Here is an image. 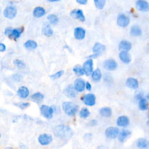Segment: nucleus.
I'll return each mask as SVG.
<instances>
[{
	"label": "nucleus",
	"instance_id": "nucleus-28",
	"mask_svg": "<svg viewBox=\"0 0 149 149\" xmlns=\"http://www.w3.org/2000/svg\"><path fill=\"white\" fill-rule=\"evenodd\" d=\"M78 113H79V116L80 118L86 119H87L90 116L91 113L88 108L83 107L79 109Z\"/></svg>",
	"mask_w": 149,
	"mask_h": 149
},
{
	"label": "nucleus",
	"instance_id": "nucleus-30",
	"mask_svg": "<svg viewBox=\"0 0 149 149\" xmlns=\"http://www.w3.org/2000/svg\"><path fill=\"white\" fill-rule=\"evenodd\" d=\"M33 14L36 17H41L45 14V10L42 7L37 6L34 9Z\"/></svg>",
	"mask_w": 149,
	"mask_h": 149
},
{
	"label": "nucleus",
	"instance_id": "nucleus-44",
	"mask_svg": "<svg viewBox=\"0 0 149 149\" xmlns=\"http://www.w3.org/2000/svg\"><path fill=\"white\" fill-rule=\"evenodd\" d=\"M12 27H7L5 30V34L6 35V36H9L10 34V33H11V31H12Z\"/></svg>",
	"mask_w": 149,
	"mask_h": 149
},
{
	"label": "nucleus",
	"instance_id": "nucleus-8",
	"mask_svg": "<svg viewBox=\"0 0 149 149\" xmlns=\"http://www.w3.org/2000/svg\"><path fill=\"white\" fill-rule=\"evenodd\" d=\"M116 124L119 128H126L130 124V119L126 115H120L116 119Z\"/></svg>",
	"mask_w": 149,
	"mask_h": 149
},
{
	"label": "nucleus",
	"instance_id": "nucleus-20",
	"mask_svg": "<svg viewBox=\"0 0 149 149\" xmlns=\"http://www.w3.org/2000/svg\"><path fill=\"white\" fill-rule=\"evenodd\" d=\"M99 114L101 116L105 118H109L112 115V109L109 107H104L99 109Z\"/></svg>",
	"mask_w": 149,
	"mask_h": 149
},
{
	"label": "nucleus",
	"instance_id": "nucleus-45",
	"mask_svg": "<svg viewBox=\"0 0 149 149\" xmlns=\"http://www.w3.org/2000/svg\"><path fill=\"white\" fill-rule=\"evenodd\" d=\"M91 137H92V134L90 133H87L84 134V138L85 140H90Z\"/></svg>",
	"mask_w": 149,
	"mask_h": 149
},
{
	"label": "nucleus",
	"instance_id": "nucleus-16",
	"mask_svg": "<svg viewBox=\"0 0 149 149\" xmlns=\"http://www.w3.org/2000/svg\"><path fill=\"white\" fill-rule=\"evenodd\" d=\"M136 147L139 149H149V140L146 138H139L136 141Z\"/></svg>",
	"mask_w": 149,
	"mask_h": 149
},
{
	"label": "nucleus",
	"instance_id": "nucleus-23",
	"mask_svg": "<svg viewBox=\"0 0 149 149\" xmlns=\"http://www.w3.org/2000/svg\"><path fill=\"white\" fill-rule=\"evenodd\" d=\"M30 91L28 88L26 86H21L17 90V95L22 99H25L27 98L29 95Z\"/></svg>",
	"mask_w": 149,
	"mask_h": 149
},
{
	"label": "nucleus",
	"instance_id": "nucleus-27",
	"mask_svg": "<svg viewBox=\"0 0 149 149\" xmlns=\"http://www.w3.org/2000/svg\"><path fill=\"white\" fill-rule=\"evenodd\" d=\"M44 95L40 92L35 93L31 96V101H33L34 102L37 104L41 103L42 101L44 100Z\"/></svg>",
	"mask_w": 149,
	"mask_h": 149
},
{
	"label": "nucleus",
	"instance_id": "nucleus-5",
	"mask_svg": "<svg viewBox=\"0 0 149 149\" xmlns=\"http://www.w3.org/2000/svg\"><path fill=\"white\" fill-rule=\"evenodd\" d=\"M106 49V47L100 42H95L93 47V54L88 56L90 59H95L98 57L101 54H102Z\"/></svg>",
	"mask_w": 149,
	"mask_h": 149
},
{
	"label": "nucleus",
	"instance_id": "nucleus-13",
	"mask_svg": "<svg viewBox=\"0 0 149 149\" xmlns=\"http://www.w3.org/2000/svg\"><path fill=\"white\" fill-rule=\"evenodd\" d=\"M17 13V10L14 6H8L3 11V16L9 19H13Z\"/></svg>",
	"mask_w": 149,
	"mask_h": 149
},
{
	"label": "nucleus",
	"instance_id": "nucleus-26",
	"mask_svg": "<svg viewBox=\"0 0 149 149\" xmlns=\"http://www.w3.org/2000/svg\"><path fill=\"white\" fill-rule=\"evenodd\" d=\"M120 61L125 63H129L131 61V57L127 51H120L119 54Z\"/></svg>",
	"mask_w": 149,
	"mask_h": 149
},
{
	"label": "nucleus",
	"instance_id": "nucleus-39",
	"mask_svg": "<svg viewBox=\"0 0 149 149\" xmlns=\"http://www.w3.org/2000/svg\"><path fill=\"white\" fill-rule=\"evenodd\" d=\"M63 74V70H59V71H58L56 73H54L53 74L51 75L50 77L52 79H54V80L57 79L59 78Z\"/></svg>",
	"mask_w": 149,
	"mask_h": 149
},
{
	"label": "nucleus",
	"instance_id": "nucleus-10",
	"mask_svg": "<svg viewBox=\"0 0 149 149\" xmlns=\"http://www.w3.org/2000/svg\"><path fill=\"white\" fill-rule=\"evenodd\" d=\"M132 132L127 128H123L120 130L118 136V140L120 143H124L127 138L130 137Z\"/></svg>",
	"mask_w": 149,
	"mask_h": 149
},
{
	"label": "nucleus",
	"instance_id": "nucleus-3",
	"mask_svg": "<svg viewBox=\"0 0 149 149\" xmlns=\"http://www.w3.org/2000/svg\"><path fill=\"white\" fill-rule=\"evenodd\" d=\"M40 113L46 119H51L53 118L54 110L52 107L47 105H42L40 107Z\"/></svg>",
	"mask_w": 149,
	"mask_h": 149
},
{
	"label": "nucleus",
	"instance_id": "nucleus-53",
	"mask_svg": "<svg viewBox=\"0 0 149 149\" xmlns=\"http://www.w3.org/2000/svg\"><path fill=\"white\" fill-rule=\"evenodd\" d=\"M1 133H0V138H1Z\"/></svg>",
	"mask_w": 149,
	"mask_h": 149
},
{
	"label": "nucleus",
	"instance_id": "nucleus-18",
	"mask_svg": "<svg viewBox=\"0 0 149 149\" xmlns=\"http://www.w3.org/2000/svg\"><path fill=\"white\" fill-rule=\"evenodd\" d=\"M136 6L141 12H147L149 10V3L145 0H137Z\"/></svg>",
	"mask_w": 149,
	"mask_h": 149
},
{
	"label": "nucleus",
	"instance_id": "nucleus-15",
	"mask_svg": "<svg viewBox=\"0 0 149 149\" xmlns=\"http://www.w3.org/2000/svg\"><path fill=\"white\" fill-rule=\"evenodd\" d=\"M63 94L65 96L69 98H74L77 95V92L74 90L73 86L70 84L65 88L63 91Z\"/></svg>",
	"mask_w": 149,
	"mask_h": 149
},
{
	"label": "nucleus",
	"instance_id": "nucleus-31",
	"mask_svg": "<svg viewBox=\"0 0 149 149\" xmlns=\"http://www.w3.org/2000/svg\"><path fill=\"white\" fill-rule=\"evenodd\" d=\"M130 33L132 36H134V37L140 36L141 34V29L139 26L133 25L130 28Z\"/></svg>",
	"mask_w": 149,
	"mask_h": 149
},
{
	"label": "nucleus",
	"instance_id": "nucleus-38",
	"mask_svg": "<svg viewBox=\"0 0 149 149\" xmlns=\"http://www.w3.org/2000/svg\"><path fill=\"white\" fill-rule=\"evenodd\" d=\"M15 105L22 109H24L30 106V103L27 102H21L17 104H15Z\"/></svg>",
	"mask_w": 149,
	"mask_h": 149
},
{
	"label": "nucleus",
	"instance_id": "nucleus-14",
	"mask_svg": "<svg viewBox=\"0 0 149 149\" xmlns=\"http://www.w3.org/2000/svg\"><path fill=\"white\" fill-rule=\"evenodd\" d=\"M104 68L108 70H114L118 66L117 62L113 59H108L103 63Z\"/></svg>",
	"mask_w": 149,
	"mask_h": 149
},
{
	"label": "nucleus",
	"instance_id": "nucleus-43",
	"mask_svg": "<svg viewBox=\"0 0 149 149\" xmlns=\"http://www.w3.org/2000/svg\"><path fill=\"white\" fill-rule=\"evenodd\" d=\"M92 88L91 84L90 82L86 81L85 83V89H86L87 91H90Z\"/></svg>",
	"mask_w": 149,
	"mask_h": 149
},
{
	"label": "nucleus",
	"instance_id": "nucleus-25",
	"mask_svg": "<svg viewBox=\"0 0 149 149\" xmlns=\"http://www.w3.org/2000/svg\"><path fill=\"white\" fill-rule=\"evenodd\" d=\"M138 106L140 110L142 111H146L149 108L148 101L146 100L145 97L142 98L139 101H138Z\"/></svg>",
	"mask_w": 149,
	"mask_h": 149
},
{
	"label": "nucleus",
	"instance_id": "nucleus-47",
	"mask_svg": "<svg viewBox=\"0 0 149 149\" xmlns=\"http://www.w3.org/2000/svg\"><path fill=\"white\" fill-rule=\"evenodd\" d=\"M6 49V46L2 43H0V52H3Z\"/></svg>",
	"mask_w": 149,
	"mask_h": 149
},
{
	"label": "nucleus",
	"instance_id": "nucleus-51",
	"mask_svg": "<svg viewBox=\"0 0 149 149\" xmlns=\"http://www.w3.org/2000/svg\"><path fill=\"white\" fill-rule=\"evenodd\" d=\"M5 149H13V148H10V147H7V148H6Z\"/></svg>",
	"mask_w": 149,
	"mask_h": 149
},
{
	"label": "nucleus",
	"instance_id": "nucleus-42",
	"mask_svg": "<svg viewBox=\"0 0 149 149\" xmlns=\"http://www.w3.org/2000/svg\"><path fill=\"white\" fill-rule=\"evenodd\" d=\"M88 125L90 127L96 126L98 125V120L97 119H92L89 120V122L88 123Z\"/></svg>",
	"mask_w": 149,
	"mask_h": 149
},
{
	"label": "nucleus",
	"instance_id": "nucleus-29",
	"mask_svg": "<svg viewBox=\"0 0 149 149\" xmlns=\"http://www.w3.org/2000/svg\"><path fill=\"white\" fill-rule=\"evenodd\" d=\"M91 75L92 80L94 81L98 82V81H100L101 77H102L101 71L99 68H97L95 70L93 71Z\"/></svg>",
	"mask_w": 149,
	"mask_h": 149
},
{
	"label": "nucleus",
	"instance_id": "nucleus-41",
	"mask_svg": "<svg viewBox=\"0 0 149 149\" xmlns=\"http://www.w3.org/2000/svg\"><path fill=\"white\" fill-rule=\"evenodd\" d=\"M135 99L137 101H139L140 99L144 97V94L141 91H138L136 93L135 95H134Z\"/></svg>",
	"mask_w": 149,
	"mask_h": 149
},
{
	"label": "nucleus",
	"instance_id": "nucleus-49",
	"mask_svg": "<svg viewBox=\"0 0 149 149\" xmlns=\"http://www.w3.org/2000/svg\"><path fill=\"white\" fill-rule=\"evenodd\" d=\"M48 1L49 2H58L60 0H48Z\"/></svg>",
	"mask_w": 149,
	"mask_h": 149
},
{
	"label": "nucleus",
	"instance_id": "nucleus-19",
	"mask_svg": "<svg viewBox=\"0 0 149 149\" xmlns=\"http://www.w3.org/2000/svg\"><path fill=\"white\" fill-rule=\"evenodd\" d=\"M74 36L76 39L81 40L84 39L86 36V30L80 27H76L74 30Z\"/></svg>",
	"mask_w": 149,
	"mask_h": 149
},
{
	"label": "nucleus",
	"instance_id": "nucleus-34",
	"mask_svg": "<svg viewBox=\"0 0 149 149\" xmlns=\"http://www.w3.org/2000/svg\"><path fill=\"white\" fill-rule=\"evenodd\" d=\"M47 19L49 23L53 25H55L58 23V17L55 14H50L47 16Z\"/></svg>",
	"mask_w": 149,
	"mask_h": 149
},
{
	"label": "nucleus",
	"instance_id": "nucleus-2",
	"mask_svg": "<svg viewBox=\"0 0 149 149\" xmlns=\"http://www.w3.org/2000/svg\"><path fill=\"white\" fill-rule=\"evenodd\" d=\"M63 112L69 117H74L79 111V106L72 101H65L62 104Z\"/></svg>",
	"mask_w": 149,
	"mask_h": 149
},
{
	"label": "nucleus",
	"instance_id": "nucleus-7",
	"mask_svg": "<svg viewBox=\"0 0 149 149\" xmlns=\"http://www.w3.org/2000/svg\"><path fill=\"white\" fill-rule=\"evenodd\" d=\"M53 141V137L51 134L48 133H42L38 137V143L43 146L50 144Z\"/></svg>",
	"mask_w": 149,
	"mask_h": 149
},
{
	"label": "nucleus",
	"instance_id": "nucleus-52",
	"mask_svg": "<svg viewBox=\"0 0 149 149\" xmlns=\"http://www.w3.org/2000/svg\"><path fill=\"white\" fill-rule=\"evenodd\" d=\"M147 125H148V126H149V121H148V122H147Z\"/></svg>",
	"mask_w": 149,
	"mask_h": 149
},
{
	"label": "nucleus",
	"instance_id": "nucleus-1",
	"mask_svg": "<svg viewBox=\"0 0 149 149\" xmlns=\"http://www.w3.org/2000/svg\"><path fill=\"white\" fill-rule=\"evenodd\" d=\"M54 136L62 140H68L73 136L72 129L69 125H59L54 129Z\"/></svg>",
	"mask_w": 149,
	"mask_h": 149
},
{
	"label": "nucleus",
	"instance_id": "nucleus-48",
	"mask_svg": "<svg viewBox=\"0 0 149 149\" xmlns=\"http://www.w3.org/2000/svg\"><path fill=\"white\" fill-rule=\"evenodd\" d=\"M146 98V100L148 101H149V93H148L147 94V95H146V97H145Z\"/></svg>",
	"mask_w": 149,
	"mask_h": 149
},
{
	"label": "nucleus",
	"instance_id": "nucleus-46",
	"mask_svg": "<svg viewBox=\"0 0 149 149\" xmlns=\"http://www.w3.org/2000/svg\"><path fill=\"white\" fill-rule=\"evenodd\" d=\"M76 2L81 5H85L87 3L88 0H76Z\"/></svg>",
	"mask_w": 149,
	"mask_h": 149
},
{
	"label": "nucleus",
	"instance_id": "nucleus-22",
	"mask_svg": "<svg viewBox=\"0 0 149 149\" xmlns=\"http://www.w3.org/2000/svg\"><path fill=\"white\" fill-rule=\"evenodd\" d=\"M23 31H24V28L23 27L12 29L10 34L8 36V37L10 39L16 40L20 36L21 34L23 32Z\"/></svg>",
	"mask_w": 149,
	"mask_h": 149
},
{
	"label": "nucleus",
	"instance_id": "nucleus-40",
	"mask_svg": "<svg viewBox=\"0 0 149 149\" xmlns=\"http://www.w3.org/2000/svg\"><path fill=\"white\" fill-rule=\"evenodd\" d=\"M23 79V76L22 75H21L20 74H15L12 76V79L13 80L15 81L16 82H19L20 81Z\"/></svg>",
	"mask_w": 149,
	"mask_h": 149
},
{
	"label": "nucleus",
	"instance_id": "nucleus-35",
	"mask_svg": "<svg viewBox=\"0 0 149 149\" xmlns=\"http://www.w3.org/2000/svg\"><path fill=\"white\" fill-rule=\"evenodd\" d=\"M73 71L74 72V73L78 76H81L83 74H84L83 68L81 66L77 65H76L73 67Z\"/></svg>",
	"mask_w": 149,
	"mask_h": 149
},
{
	"label": "nucleus",
	"instance_id": "nucleus-36",
	"mask_svg": "<svg viewBox=\"0 0 149 149\" xmlns=\"http://www.w3.org/2000/svg\"><path fill=\"white\" fill-rule=\"evenodd\" d=\"M94 2L95 7L98 9H103L105 5V0H94Z\"/></svg>",
	"mask_w": 149,
	"mask_h": 149
},
{
	"label": "nucleus",
	"instance_id": "nucleus-12",
	"mask_svg": "<svg viewBox=\"0 0 149 149\" xmlns=\"http://www.w3.org/2000/svg\"><path fill=\"white\" fill-rule=\"evenodd\" d=\"M86 81L81 78H77L75 80L73 84V87L76 92L81 93L85 90Z\"/></svg>",
	"mask_w": 149,
	"mask_h": 149
},
{
	"label": "nucleus",
	"instance_id": "nucleus-33",
	"mask_svg": "<svg viewBox=\"0 0 149 149\" xmlns=\"http://www.w3.org/2000/svg\"><path fill=\"white\" fill-rule=\"evenodd\" d=\"M24 47L28 49H34L37 47V44L35 41L29 40L24 43Z\"/></svg>",
	"mask_w": 149,
	"mask_h": 149
},
{
	"label": "nucleus",
	"instance_id": "nucleus-4",
	"mask_svg": "<svg viewBox=\"0 0 149 149\" xmlns=\"http://www.w3.org/2000/svg\"><path fill=\"white\" fill-rule=\"evenodd\" d=\"M80 100L86 106L93 107L96 104V97L93 93H87L83 95Z\"/></svg>",
	"mask_w": 149,
	"mask_h": 149
},
{
	"label": "nucleus",
	"instance_id": "nucleus-37",
	"mask_svg": "<svg viewBox=\"0 0 149 149\" xmlns=\"http://www.w3.org/2000/svg\"><path fill=\"white\" fill-rule=\"evenodd\" d=\"M13 63L15 65V66H17L18 68L23 69V68H26L25 63L22 61H21L20 59H15L13 61Z\"/></svg>",
	"mask_w": 149,
	"mask_h": 149
},
{
	"label": "nucleus",
	"instance_id": "nucleus-11",
	"mask_svg": "<svg viewBox=\"0 0 149 149\" xmlns=\"http://www.w3.org/2000/svg\"><path fill=\"white\" fill-rule=\"evenodd\" d=\"M130 23V19L125 14H120L117 17V24L121 27H126Z\"/></svg>",
	"mask_w": 149,
	"mask_h": 149
},
{
	"label": "nucleus",
	"instance_id": "nucleus-17",
	"mask_svg": "<svg viewBox=\"0 0 149 149\" xmlns=\"http://www.w3.org/2000/svg\"><path fill=\"white\" fill-rule=\"evenodd\" d=\"M70 15L72 17L79 20L81 22L85 21V16L82 10L79 9H74L70 12Z\"/></svg>",
	"mask_w": 149,
	"mask_h": 149
},
{
	"label": "nucleus",
	"instance_id": "nucleus-21",
	"mask_svg": "<svg viewBox=\"0 0 149 149\" xmlns=\"http://www.w3.org/2000/svg\"><path fill=\"white\" fill-rule=\"evenodd\" d=\"M126 84L129 88L133 90L137 89L139 87V81L137 79L132 77H128L126 79Z\"/></svg>",
	"mask_w": 149,
	"mask_h": 149
},
{
	"label": "nucleus",
	"instance_id": "nucleus-9",
	"mask_svg": "<svg viewBox=\"0 0 149 149\" xmlns=\"http://www.w3.org/2000/svg\"><path fill=\"white\" fill-rule=\"evenodd\" d=\"M84 73L86 76H90L93 71V61L92 59H88L86 61L82 66Z\"/></svg>",
	"mask_w": 149,
	"mask_h": 149
},
{
	"label": "nucleus",
	"instance_id": "nucleus-6",
	"mask_svg": "<svg viewBox=\"0 0 149 149\" xmlns=\"http://www.w3.org/2000/svg\"><path fill=\"white\" fill-rule=\"evenodd\" d=\"M120 129L117 126L108 127L104 132L105 136L109 139H115L118 137Z\"/></svg>",
	"mask_w": 149,
	"mask_h": 149
},
{
	"label": "nucleus",
	"instance_id": "nucleus-32",
	"mask_svg": "<svg viewBox=\"0 0 149 149\" xmlns=\"http://www.w3.org/2000/svg\"><path fill=\"white\" fill-rule=\"evenodd\" d=\"M42 33L45 36H47V37H50L53 34V30L52 29V28L51 27V26L47 24H45L42 29Z\"/></svg>",
	"mask_w": 149,
	"mask_h": 149
},
{
	"label": "nucleus",
	"instance_id": "nucleus-50",
	"mask_svg": "<svg viewBox=\"0 0 149 149\" xmlns=\"http://www.w3.org/2000/svg\"><path fill=\"white\" fill-rule=\"evenodd\" d=\"M147 119H148V121H149V112L147 113Z\"/></svg>",
	"mask_w": 149,
	"mask_h": 149
},
{
	"label": "nucleus",
	"instance_id": "nucleus-24",
	"mask_svg": "<svg viewBox=\"0 0 149 149\" xmlns=\"http://www.w3.org/2000/svg\"><path fill=\"white\" fill-rule=\"evenodd\" d=\"M118 48L121 51L127 52L132 48V43L127 40H123L119 42Z\"/></svg>",
	"mask_w": 149,
	"mask_h": 149
}]
</instances>
